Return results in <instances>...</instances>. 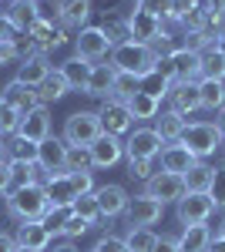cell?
Here are the masks:
<instances>
[{"label": "cell", "mask_w": 225, "mask_h": 252, "mask_svg": "<svg viewBox=\"0 0 225 252\" xmlns=\"http://www.w3.org/2000/svg\"><path fill=\"white\" fill-rule=\"evenodd\" d=\"M155 252H178V239H171V235H158V239H155Z\"/></svg>", "instance_id": "52"}, {"label": "cell", "mask_w": 225, "mask_h": 252, "mask_svg": "<svg viewBox=\"0 0 225 252\" xmlns=\"http://www.w3.org/2000/svg\"><path fill=\"white\" fill-rule=\"evenodd\" d=\"M155 71L165 74L171 84H185V81H198V54L188 51V47H178L171 51L168 58L155 61Z\"/></svg>", "instance_id": "5"}, {"label": "cell", "mask_w": 225, "mask_h": 252, "mask_svg": "<svg viewBox=\"0 0 225 252\" xmlns=\"http://www.w3.org/2000/svg\"><path fill=\"white\" fill-rule=\"evenodd\" d=\"M182 178H185V192H208L212 189V178H215V168L205 165V161H195Z\"/></svg>", "instance_id": "34"}, {"label": "cell", "mask_w": 225, "mask_h": 252, "mask_svg": "<svg viewBox=\"0 0 225 252\" xmlns=\"http://www.w3.org/2000/svg\"><path fill=\"white\" fill-rule=\"evenodd\" d=\"M198 101L205 111H219L225 104V81H198Z\"/></svg>", "instance_id": "35"}, {"label": "cell", "mask_w": 225, "mask_h": 252, "mask_svg": "<svg viewBox=\"0 0 225 252\" xmlns=\"http://www.w3.org/2000/svg\"><path fill=\"white\" fill-rule=\"evenodd\" d=\"M158 158H161V172H171V175H185L188 168L198 161V158L192 155L188 148H182L178 141H175V145H161V155Z\"/></svg>", "instance_id": "23"}, {"label": "cell", "mask_w": 225, "mask_h": 252, "mask_svg": "<svg viewBox=\"0 0 225 252\" xmlns=\"http://www.w3.org/2000/svg\"><path fill=\"white\" fill-rule=\"evenodd\" d=\"M0 161H7V141L0 138Z\"/></svg>", "instance_id": "59"}, {"label": "cell", "mask_w": 225, "mask_h": 252, "mask_svg": "<svg viewBox=\"0 0 225 252\" xmlns=\"http://www.w3.org/2000/svg\"><path fill=\"white\" fill-rule=\"evenodd\" d=\"M219 235H222V239H225V222H222V225H219Z\"/></svg>", "instance_id": "60"}, {"label": "cell", "mask_w": 225, "mask_h": 252, "mask_svg": "<svg viewBox=\"0 0 225 252\" xmlns=\"http://www.w3.org/2000/svg\"><path fill=\"white\" fill-rule=\"evenodd\" d=\"M131 40L134 44H155L158 40V34H161V20L151 17V14H141V10H131Z\"/></svg>", "instance_id": "25"}, {"label": "cell", "mask_w": 225, "mask_h": 252, "mask_svg": "<svg viewBox=\"0 0 225 252\" xmlns=\"http://www.w3.org/2000/svg\"><path fill=\"white\" fill-rule=\"evenodd\" d=\"M128 175L138 178V182H148L155 175V161H148V158H128Z\"/></svg>", "instance_id": "46"}, {"label": "cell", "mask_w": 225, "mask_h": 252, "mask_svg": "<svg viewBox=\"0 0 225 252\" xmlns=\"http://www.w3.org/2000/svg\"><path fill=\"white\" fill-rule=\"evenodd\" d=\"M91 17V0H61L57 3V20L64 24V27H74L81 31L84 24Z\"/></svg>", "instance_id": "26"}, {"label": "cell", "mask_w": 225, "mask_h": 252, "mask_svg": "<svg viewBox=\"0 0 225 252\" xmlns=\"http://www.w3.org/2000/svg\"><path fill=\"white\" fill-rule=\"evenodd\" d=\"M161 138H158V131L155 128H134L131 138H128V145H125V155L128 158H148V161H155V158L161 155Z\"/></svg>", "instance_id": "16"}, {"label": "cell", "mask_w": 225, "mask_h": 252, "mask_svg": "<svg viewBox=\"0 0 225 252\" xmlns=\"http://www.w3.org/2000/svg\"><path fill=\"white\" fill-rule=\"evenodd\" d=\"M101 135V121H97V111H74L64 121V141L67 145H91L94 138Z\"/></svg>", "instance_id": "7"}, {"label": "cell", "mask_w": 225, "mask_h": 252, "mask_svg": "<svg viewBox=\"0 0 225 252\" xmlns=\"http://www.w3.org/2000/svg\"><path fill=\"white\" fill-rule=\"evenodd\" d=\"M114 78H118V71H114L111 64H91V78H88V88H84V94L91 97H111L114 91Z\"/></svg>", "instance_id": "24"}, {"label": "cell", "mask_w": 225, "mask_h": 252, "mask_svg": "<svg viewBox=\"0 0 225 252\" xmlns=\"http://www.w3.org/2000/svg\"><path fill=\"white\" fill-rule=\"evenodd\" d=\"M155 51H151L148 44H118L111 47V54H108V64H111L118 74H131V78H145L148 71H155Z\"/></svg>", "instance_id": "2"}, {"label": "cell", "mask_w": 225, "mask_h": 252, "mask_svg": "<svg viewBox=\"0 0 225 252\" xmlns=\"http://www.w3.org/2000/svg\"><path fill=\"white\" fill-rule=\"evenodd\" d=\"M17 125H20V115L0 101V138L3 135H17Z\"/></svg>", "instance_id": "45"}, {"label": "cell", "mask_w": 225, "mask_h": 252, "mask_svg": "<svg viewBox=\"0 0 225 252\" xmlns=\"http://www.w3.org/2000/svg\"><path fill=\"white\" fill-rule=\"evenodd\" d=\"M51 239H54V235L44 225V219H40V222H20L17 235H14L17 249H27V252H47L51 249Z\"/></svg>", "instance_id": "17"}, {"label": "cell", "mask_w": 225, "mask_h": 252, "mask_svg": "<svg viewBox=\"0 0 225 252\" xmlns=\"http://www.w3.org/2000/svg\"><path fill=\"white\" fill-rule=\"evenodd\" d=\"M155 239H158V235L151 232V229H128L125 249L128 252H155Z\"/></svg>", "instance_id": "39"}, {"label": "cell", "mask_w": 225, "mask_h": 252, "mask_svg": "<svg viewBox=\"0 0 225 252\" xmlns=\"http://www.w3.org/2000/svg\"><path fill=\"white\" fill-rule=\"evenodd\" d=\"M61 74H64V81H67V88L71 91H84L88 88V78H91V61H84V58H67L61 67H57Z\"/></svg>", "instance_id": "28"}, {"label": "cell", "mask_w": 225, "mask_h": 252, "mask_svg": "<svg viewBox=\"0 0 225 252\" xmlns=\"http://www.w3.org/2000/svg\"><path fill=\"white\" fill-rule=\"evenodd\" d=\"M215 212V202L208 198V192H185V198H178V222L182 225H205Z\"/></svg>", "instance_id": "9"}, {"label": "cell", "mask_w": 225, "mask_h": 252, "mask_svg": "<svg viewBox=\"0 0 225 252\" xmlns=\"http://www.w3.org/2000/svg\"><path fill=\"white\" fill-rule=\"evenodd\" d=\"M51 209L47 202V192L40 182H31V185H20L7 195V212L14 215L17 222H40Z\"/></svg>", "instance_id": "1"}, {"label": "cell", "mask_w": 225, "mask_h": 252, "mask_svg": "<svg viewBox=\"0 0 225 252\" xmlns=\"http://www.w3.org/2000/svg\"><path fill=\"white\" fill-rule=\"evenodd\" d=\"M10 192V161H0V195Z\"/></svg>", "instance_id": "53"}, {"label": "cell", "mask_w": 225, "mask_h": 252, "mask_svg": "<svg viewBox=\"0 0 225 252\" xmlns=\"http://www.w3.org/2000/svg\"><path fill=\"white\" fill-rule=\"evenodd\" d=\"M17 37H20V31L7 20V14H3V17H0V44H10V47H14V40H17Z\"/></svg>", "instance_id": "51"}, {"label": "cell", "mask_w": 225, "mask_h": 252, "mask_svg": "<svg viewBox=\"0 0 225 252\" xmlns=\"http://www.w3.org/2000/svg\"><path fill=\"white\" fill-rule=\"evenodd\" d=\"M125 104H128V111H131L134 121H155L158 111H161V101H155V97L145 94V91H134Z\"/></svg>", "instance_id": "32"}, {"label": "cell", "mask_w": 225, "mask_h": 252, "mask_svg": "<svg viewBox=\"0 0 225 252\" xmlns=\"http://www.w3.org/2000/svg\"><path fill=\"white\" fill-rule=\"evenodd\" d=\"M67 178H71V189L77 192V198L94 192V175L91 172H67Z\"/></svg>", "instance_id": "48"}, {"label": "cell", "mask_w": 225, "mask_h": 252, "mask_svg": "<svg viewBox=\"0 0 225 252\" xmlns=\"http://www.w3.org/2000/svg\"><path fill=\"white\" fill-rule=\"evenodd\" d=\"M74 54L84 61H104L111 54V40L104 37L101 27H81L74 37Z\"/></svg>", "instance_id": "10"}, {"label": "cell", "mask_w": 225, "mask_h": 252, "mask_svg": "<svg viewBox=\"0 0 225 252\" xmlns=\"http://www.w3.org/2000/svg\"><path fill=\"white\" fill-rule=\"evenodd\" d=\"M134 91H138V78H131V74H118V78H114L111 97H118V101H128Z\"/></svg>", "instance_id": "43"}, {"label": "cell", "mask_w": 225, "mask_h": 252, "mask_svg": "<svg viewBox=\"0 0 225 252\" xmlns=\"http://www.w3.org/2000/svg\"><path fill=\"white\" fill-rule=\"evenodd\" d=\"M168 111H175V115L188 118L192 111H198L202 108V101H198V81H185V84H171L168 91Z\"/></svg>", "instance_id": "19"}, {"label": "cell", "mask_w": 225, "mask_h": 252, "mask_svg": "<svg viewBox=\"0 0 225 252\" xmlns=\"http://www.w3.org/2000/svg\"><path fill=\"white\" fill-rule=\"evenodd\" d=\"M165 215V205L158 202V198H151V195H134L128 198V205H125V219H128V229H148L155 225L158 219Z\"/></svg>", "instance_id": "8"}, {"label": "cell", "mask_w": 225, "mask_h": 252, "mask_svg": "<svg viewBox=\"0 0 225 252\" xmlns=\"http://www.w3.org/2000/svg\"><path fill=\"white\" fill-rule=\"evenodd\" d=\"M91 152L84 145H67V158H64V172H91Z\"/></svg>", "instance_id": "40"}, {"label": "cell", "mask_w": 225, "mask_h": 252, "mask_svg": "<svg viewBox=\"0 0 225 252\" xmlns=\"http://www.w3.org/2000/svg\"><path fill=\"white\" fill-rule=\"evenodd\" d=\"M155 131H158V138H161L165 145H175V141L182 138V131H185V118L175 115V111H158Z\"/></svg>", "instance_id": "31"}, {"label": "cell", "mask_w": 225, "mask_h": 252, "mask_svg": "<svg viewBox=\"0 0 225 252\" xmlns=\"http://www.w3.org/2000/svg\"><path fill=\"white\" fill-rule=\"evenodd\" d=\"M97 121H101V131L104 135H131L134 131V118L128 111V104L125 101H118V97H104L101 101V108H97Z\"/></svg>", "instance_id": "6"}, {"label": "cell", "mask_w": 225, "mask_h": 252, "mask_svg": "<svg viewBox=\"0 0 225 252\" xmlns=\"http://www.w3.org/2000/svg\"><path fill=\"white\" fill-rule=\"evenodd\" d=\"M88 229H91V225H88L81 215H74V209H71V219H67V225H64V232H61V235H67V239H77V235L88 232Z\"/></svg>", "instance_id": "50"}, {"label": "cell", "mask_w": 225, "mask_h": 252, "mask_svg": "<svg viewBox=\"0 0 225 252\" xmlns=\"http://www.w3.org/2000/svg\"><path fill=\"white\" fill-rule=\"evenodd\" d=\"M17 252H27V249H17Z\"/></svg>", "instance_id": "61"}, {"label": "cell", "mask_w": 225, "mask_h": 252, "mask_svg": "<svg viewBox=\"0 0 225 252\" xmlns=\"http://www.w3.org/2000/svg\"><path fill=\"white\" fill-rule=\"evenodd\" d=\"M134 10H141V14H151V17L165 20L171 17V7H175V0H131Z\"/></svg>", "instance_id": "42"}, {"label": "cell", "mask_w": 225, "mask_h": 252, "mask_svg": "<svg viewBox=\"0 0 225 252\" xmlns=\"http://www.w3.org/2000/svg\"><path fill=\"white\" fill-rule=\"evenodd\" d=\"M178 145L188 148L192 155L202 161V158L215 155V152L222 148V135H219L215 121H192V125H185V131H182V138H178Z\"/></svg>", "instance_id": "3"}, {"label": "cell", "mask_w": 225, "mask_h": 252, "mask_svg": "<svg viewBox=\"0 0 225 252\" xmlns=\"http://www.w3.org/2000/svg\"><path fill=\"white\" fill-rule=\"evenodd\" d=\"M67 91H71V88H67L64 74H61V71H51V74L37 84V101L40 104H54V101H61Z\"/></svg>", "instance_id": "33"}, {"label": "cell", "mask_w": 225, "mask_h": 252, "mask_svg": "<svg viewBox=\"0 0 225 252\" xmlns=\"http://www.w3.org/2000/svg\"><path fill=\"white\" fill-rule=\"evenodd\" d=\"M44 192H47L51 209H67V205H74V198H77V192L71 189L67 172H64V175H54V178H44Z\"/></svg>", "instance_id": "22"}, {"label": "cell", "mask_w": 225, "mask_h": 252, "mask_svg": "<svg viewBox=\"0 0 225 252\" xmlns=\"http://www.w3.org/2000/svg\"><path fill=\"white\" fill-rule=\"evenodd\" d=\"M145 195L158 198L161 205L178 202V198H185V178H182V175H171V172H155L148 182H145Z\"/></svg>", "instance_id": "11"}, {"label": "cell", "mask_w": 225, "mask_h": 252, "mask_svg": "<svg viewBox=\"0 0 225 252\" xmlns=\"http://www.w3.org/2000/svg\"><path fill=\"white\" fill-rule=\"evenodd\" d=\"M44 17V7L40 0H10V10H7V20L17 27L20 34H27L37 20Z\"/></svg>", "instance_id": "21"}, {"label": "cell", "mask_w": 225, "mask_h": 252, "mask_svg": "<svg viewBox=\"0 0 225 252\" xmlns=\"http://www.w3.org/2000/svg\"><path fill=\"white\" fill-rule=\"evenodd\" d=\"M215 128H219V135H222V145H225V104L219 108V118H215Z\"/></svg>", "instance_id": "56"}, {"label": "cell", "mask_w": 225, "mask_h": 252, "mask_svg": "<svg viewBox=\"0 0 225 252\" xmlns=\"http://www.w3.org/2000/svg\"><path fill=\"white\" fill-rule=\"evenodd\" d=\"M208 198L215 202V209H225V165H222V168H215V178H212Z\"/></svg>", "instance_id": "47"}, {"label": "cell", "mask_w": 225, "mask_h": 252, "mask_svg": "<svg viewBox=\"0 0 225 252\" xmlns=\"http://www.w3.org/2000/svg\"><path fill=\"white\" fill-rule=\"evenodd\" d=\"M17 81H24V84H31V88H37L40 81L51 74V64H47V58L44 54H31V58H24L17 64Z\"/></svg>", "instance_id": "29"}, {"label": "cell", "mask_w": 225, "mask_h": 252, "mask_svg": "<svg viewBox=\"0 0 225 252\" xmlns=\"http://www.w3.org/2000/svg\"><path fill=\"white\" fill-rule=\"evenodd\" d=\"M67 219H71V205H67V209H47V215H44V225L51 229V235H54V232H64Z\"/></svg>", "instance_id": "44"}, {"label": "cell", "mask_w": 225, "mask_h": 252, "mask_svg": "<svg viewBox=\"0 0 225 252\" xmlns=\"http://www.w3.org/2000/svg\"><path fill=\"white\" fill-rule=\"evenodd\" d=\"M198 81H225V54L215 44L198 54Z\"/></svg>", "instance_id": "27"}, {"label": "cell", "mask_w": 225, "mask_h": 252, "mask_svg": "<svg viewBox=\"0 0 225 252\" xmlns=\"http://www.w3.org/2000/svg\"><path fill=\"white\" fill-rule=\"evenodd\" d=\"M88 152H91L94 168H114V165L125 158V145H121L114 135H104V131H101V135L88 145Z\"/></svg>", "instance_id": "14"}, {"label": "cell", "mask_w": 225, "mask_h": 252, "mask_svg": "<svg viewBox=\"0 0 225 252\" xmlns=\"http://www.w3.org/2000/svg\"><path fill=\"white\" fill-rule=\"evenodd\" d=\"M0 101L7 104V108H14L17 115H27V111H34L40 101H37V88H31V84H24V81H10L3 91H0Z\"/></svg>", "instance_id": "18"}, {"label": "cell", "mask_w": 225, "mask_h": 252, "mask_svg": "<svg viewBox=\"0 0 225 252\" xmlns=\"http://www.w3.org/2000/svg\"><path fill=\"white\" fill-rule=\"evenodd\" d=\"M91 252H128V249H125V239H118V235H101L91 246Z\"/></svg>", "instance_id": "49"}, {"label": "cell", "mask_w": 225, "mask_h": 252, "mask_svg": "<svg viewBox=\"0 0 225 252\" xmlns=\"http://www.w3.org/2000/svg\"><path fill=\"white\" fill-rule=\"evenodd\" d=\"M0 252H17V242H14V235L0 232Z\"/></svg>", "instance_id": "55"}, {"label": "cell", "mask_w": 225, "mask_h": 252, "mask_svg": "<svg viewBox=\"0 0 225 252\" xmlns=\"http://www.w3.org/2000/svg\"><path fill=\"white\" fill-rule=\"evenodd\" d=\"M128 20H131V7H128V3H121V7H114V10H104L101 31H104V37L111 40V47L131 40V24H128Z\"/></svg>", "instance_id": "13"}, {"label": "cell", "mask_w": 225, "mask_h": 252, "mask_svg": "<svg viewBox=\"0 0 225 252\" xmlns=\"http://www.w3.org/2000/svg\"><path fill=\"white\" fill-rule=\"evenodd\" d=\"M47 252H77V249H74V242H61V246H51Z\"/></svg>", "instance_id": "58"}, {"label": "cell", "mask_w": 225, "mask_h": 252, "mask_svg": "<svg viewBox=\"0 0 225 252\" xmlns=\"http://www.w3.org/2000/svg\"><path fill=\"white\" fill-rule=\"evenodd\" d=\"M138 91H145V94H151L155 101H161V97H168L171 81L165 78V74H158V71H148L145 78H138Z\"/></svg>", "instance_id": "36"}, {"label": "cell", "mask_w": 225, "mask_h": 252, "mask_svg": "<svg viewBox=\"0 0 225 252\" xmlns=\"http://www.w3.org/2000/svg\"><path fill=\"white\" fill-rule=\"evenodd\" d=\"M198 3H202V0H198Z\"/></svg>", "instance_id": "62"}, {"label": "cell", "mask_w": 225, "mask_h": 252, "mask_svg": "<svg viewBox=\"0 0 225 252\" xmlns=\"http://www.w3.org/2000/svg\"><path fill=\"white\" fill-rule=\"evenodd\" d=\"M17 135L27 138V141H34V145H40L44 138H51V111H47V104H37L34 111L20 115Z\"/></svg>", "instance_id": "15"}, {"label": "cell", "mask_w": 225, "mask_h": 252, "mask_svg": "<svg viewBox=\"0 0 225 252\" xmlns=\"http://www.w3.org/2000/svg\"><path fill=\"white\" fill-rule=\"evenodd\" d=\"M74 215H81L88 225H97V222H108V219H101V209H97V198H94V192L91 195H81V198H74Z\"/></svg>", "instance_id": "41"}, {"label": "cell", "mask_w": 225, "mask_h": 252, "mask_svg": "<svg viewBox=\"0 0 225 252\" xmlns=\"http://www.w3.org/2000/svg\"><path fill=\"white\" fill-rule=\"evenodd\" d=\"M10 61H17L14 47H10V44H0V67H3V64H10Z\"/></svg>", "instance_id": "54"}, {"label": "cell", "mask_w": 225, "mask_h": 252, "mask_svg": "<svg viewBox=\"0 0 225 252\" xmlns=\"http://www.w3.org/2000/svg\"><path fill=\"white\" fill-rule=\"evenodd\" d=\"M37 172H44L37 161H10V192L20 189V185L37 182Z\"/></svg>", "instance_id": "37"}, {"label": "cell", "mask_w": 225, "mask_h": 252, "mask_svg": "<svg viewBox=\"0 0 225 252\" xmlns=\"http://www.w3.org/2000/svg\"><path fill=\"white\" fill-rule=\"evenodd\" d=\"M212 229L208 225H185L178 235V252H208Z\"/></svg>", "instance_id": "30"}, {"label": "cell", "mask_w": 225, "mask_h": 252, "mask_svg": "<svg viewBox=\"0 0 225 252\" xmlns=\"http://www.w3.org/2000/svg\"><path fill=\"white\" fill-rule=\"evenodd\" d=\"M208 252H225V239H222V235H212V242H208Z\"/></svg>", "instance_id": "57"}, {"label": "cell", "mask_w": 225, "mask_h": 252, "mask_svg": "<svg viewBox=\"0 0 225 252\" xmlns=\"http://www.w3.org/2000/svg\"><path fill=\"white\" fill-rule=\"evenodd\" d=\"M57 14V10H54ZM54 14L51 10H44V17L27 31V40H31V47H34V54H51V51H57V47H64L67 44V31H64V24L57 20L54 24Z\"/></svg>", "instance_id": "4"}, {"label": "cell", "mask_w": 225, "mask_h": 252, "mask_svg": "<svg viewBox=\"0 0 225 252\" xmlns=\"http://www.w3.org/2000/svg\"><path fill=\"white\" fill-rule=\"evenodd\" d=\"M94 198H97L101 219H108V222H111L114 215H125V205H128V198H131V195L125 192L121 185H101V189H94Z\"/></svg>", "instance_id": "20"}, {"label": "cell", "mask_w": 225, "mask_h": 252, "mask_svg": "<svg viewBox=\"0 0 225 252\" xmlns=\"http://www.w3.org/2000/svg\"><path fill=\"white\" fill-rule=\"evenodd\" d=\"M64 158H67V141L64 138H44L37 145V165L44 168V178L64 175Z\"/></svg>", "instance_id": "12"}, {"label": "cell", "mask_w": 225, "mask_h": 252, "mask_svg": "<svg viewBox=\"0 0 225 252\" xmlns=\"http://www.w3.org/2000/svg\"><path fill=\"white\" fill-rule=\"evenodd\" d=\"M7 158L10 161H37V145L27 141V138H20V135H10V141H7Z\"/></svg>", "instance_id": "38"}]
</instances>
